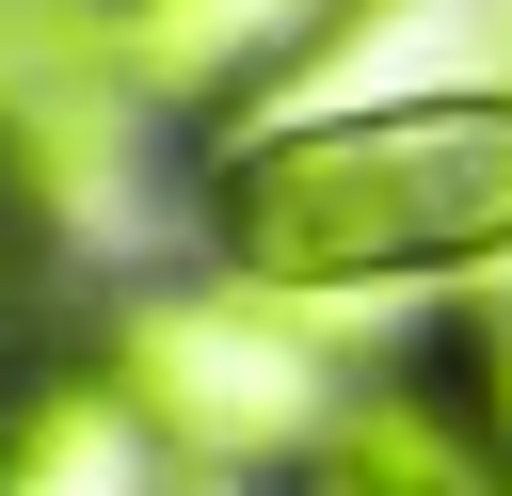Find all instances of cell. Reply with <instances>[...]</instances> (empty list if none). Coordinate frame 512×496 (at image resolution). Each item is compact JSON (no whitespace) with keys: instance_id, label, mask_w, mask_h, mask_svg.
<instances>
[{"instance_id":"1","label":"cell","mask_w":512,"mask_h":496,"mask_svg":"<svg viewBox=\"0 0 512 496\" xmlns=\"http://www.w3.org/2000/svg\"><path fill=\"white\" fill-rule=\"evenodd\" d=\"M224 256L256 288H384L512 256V96H400L256 144L224 176Z\"/></svg>"},{"instance_id":"2","label":"cell","mask_w":512,"mask_h":496,"mask_svg":"<svg viewBox=\"0 0 512 496\" xmlns=\"http://www.w3.org/2000/svg\"><path fill=\"white\" fill-rule=\"evenodd\" d=\"M128 400L144 432L208 448V464H272V448H320V368L272 304H144L128 320Z\"/></svg>"},{"instance_id":"3","label":"cell","mask_w":512,"mask_h":496,"mask_svg":"<svg viewBox=\"0 0 512 496\" xmlns=\"http://www.w3.org/2000/svg\"><path fill=\"white\" fill-rule=\"evenodd\" d=\"M336 32H352V0H128V16H112L128 80H144L160 112H240L256 80H288V64L336 48Z\"/></svg>"},{"instance_id":"4","label":"cell","mask_w":512,"mask_h":496,"mask_svg":"<svg viewBox=\"0 0 512 496\" xmlns=\"http://www.w3.org/2000/svg\"><path fill=\"white\" fill-rule=\"evenodd\" d=\"M320 496H496V432L416 368V384H368L336 432H320Z\"/></svg>"},{"instance_id":"5","label":"cell","mask_w":512,"mask_h":496,"mask_svg":"<svg viewBox=\"0 0 512 496\" xmlns=\"http://www.w3.org/2000/svg\"><path fill=\"white\" fill-rule=\"evenodd\" d=\"M128 432H144V400H112V384H48V400H16L0 496H128Z\"/></svg>"}]
</instances>
